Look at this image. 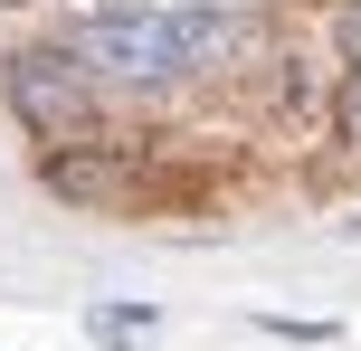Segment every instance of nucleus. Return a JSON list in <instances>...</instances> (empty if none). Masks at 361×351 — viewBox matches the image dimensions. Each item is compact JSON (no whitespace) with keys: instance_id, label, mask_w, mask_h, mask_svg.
<instances>
[{"instance_id":"obj_6","label":"nucleus","mask_w":361,"mask_h":351,"mask_svg":"<svg viewBox=\"0 0 361 351\" xmlns=\"http://www.w3.org/2000/svg\"><path fill=\"white\" fill-rule=\"evenodd\" d=\"M333 133L361 152V67H343V86H333Z\"/></svg>"},{"instance_id":"obj_2","label":"nucleus","mask_w":361,"mask_h":351,"mask_svg":"<svg viewBox=\"0 0 361 351\" xmlns=\"http://www.w3.org/2000/svg\"><path fill=\"white\" fill-rule=\"evenodd\" d=\"M0 95H10L19 133H29V143H48V152H86V143H105L95 86L57 57V38H48V48H10V57H0Z\"/></svg>"},{"instance_id":"obj_4","label":"nucleus","mask_w":361,"mask_h":351,"mask_svg":"<svg viewBox=\"0 0 361 351\" xmlns=\"http://www.w3.org/2000/svg\"><path fill=\"white\" fill-rule=\"evenodd\" d=\"M171 48H180V76H219L238 48H247V10L190 0V10H171Z\"/></svg>"},{"instance_id":"obj_8","label":"nucleus","mask_w":361,"mask_h":351,"mask_svg":"<svg viewBox=\"0 0 361 351\" xmlns=\"http://www.w3.org/2000/svg\"><path fill=\"white\" fill-rule=\"evenodd\" d=\"M0 10H29V0H0Z\"/></svg>"},{"instance_id":"obj_5","label":"nucleus","mask_w":361,"mask_h":351,"mask_svg":"<svg viewBox=\"0 0 361 351\" xmlns=\"http://www.w3.org/2000/svg\"><path fill=\"white\" fill-rule=\"evenodd\" d=\"M152 323H162L152 304H105V314H95V342H143Z\"/></svg>"},{"instance_id":"obj_3","label":"nucleus","mask_w":361,"mask_h":351,"mask_svg":"<svg viewBox=\"0 0 361 351\" xmlns=\"http://www.w3.org/2000/svg\"><path fill=\"white\" fill-rule=\"evenodd\" d=\"M48 190H57V200H86V209H114V200H133V152L124 143L48 152Z\"/></svg>"},{"instance_id":"obj_7","label":"nucleus","mask_w":361,"mask_h":351,"mask_svg":"<svg viewBox=\"0 0 361 351\" xmlns=\"http://www.w3.org/2000/svg\"><path fill=\"white\" fill-rule=\"evenodd\" d=\"M333 29H343V48H352V67H361V0H343V10H333Z\"/></svg>"},{"instance_id":"obj_1","label":"nucleus","mask_w":361,"mask_h":351,"mask_svg":"<svg viewBox=\"0 0 361 351\" xmlns=\"http://www.w3.org/2000/svg\"><path fill=\"white\" fill-rule=\"evenodd\" d=\"M57 57H67V67L86 76V86H124V95H162V86H180L171 10H143V0H114V10L67 19Z\"/></svg>"}]
</instances>
